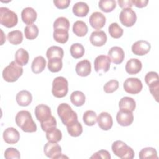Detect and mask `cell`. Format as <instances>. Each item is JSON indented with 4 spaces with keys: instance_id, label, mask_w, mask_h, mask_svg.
<instances>
[{
    "instance_id": "5",
    "label": "cell",
    "mask_w": 159,
    "mask_h": 159,
    "mask_svg": "<svg viewBox=\"0 0 159 159\" xmlns=\"http://www.w3.org/2000/svg\"><path fill=\"white\" fill-rule=\"evenodd\" d=\"M68 91V83L67 80L63 76L56 77L52 82V94L57 98H61L67 94Z\"/></svg>"
},
{
    "instance_id": "14",
    "label": "cell",
    "mask_w": 159,
    "mask_h": 159,
    "mask_svg": "<svg viewBox=\"0 0 159 159\" xmlns=\"http://www.w3.org/2000/svg\"><path fill=\"white\" fill-rule=\"evenodd\" d=\"M106 20V17L103 14L100 12H94L90 16L89 22L93 29L99 30L104 26Z\"/></svg>"
},
{
    "instance_id": "1",
    "label": "cell",
    "mask_w": 159,
    "mask_h": 159,
    "mask_svg": "<svg viewBox=\"0 0 159 159\" xmlns=\"http://www.w3.org/2000/svg\"><path fill=\"white\" fill-rule=\"evenodd\" d=\"M16 122L19 127L25 132H34L37 130V125L33 120L31 114L25 110L20 111L16 114Z\"/></svg>"
},
{
    "instance_id": "39",
    "label": "cell",
    "mask_w": 159,
    "mask_h": 159,
    "mask_svg": "<svg viewBox=\"0 0 159 159\" xmlns=\"http://www.w3.org/2000/svg\"><path fill=\"white\" fill-rule=\"evenodd\" d=\"M24 34L26 39L34 40L39 35V29L35 24L27 25L24 29Z\"/></svg>"
},
{
    "instance_id": "8",
    "label": "cell",
    "mask_w": 159,
    "mask_h": 159,
    "mask_svg": "<svg viewBox=\"0 0 159 159\" xmlns=\"http://www.w3.org/2000/svg\"><path fill=\"white\" fill-rule=\"evenodd\" d=\"M119 19L123 25L129 27L133 26L136 22L137 15L131 8L124 9L120 13Z\"/></svg>"
},
{
    "instance_id": "33",
    "label": "cell",
    "mask_w": 159,
    "mask_h": 159,
    "mask_svg": "<svg viewBox=\"0 0 159 159\" xmlns=\"http://www.w3.org/2000/svg\"><path fill=\"white\" fill-rule=\"evenodd\" d=\"M7 38L11 44L18 45L22 43L23 40V35L21 31L16 30L9 32L7 34Z\"/></svg>"
},
{
    "instance_id": "47",
    "label": "cell",
    "mask_w": 159,
    "mask_h": 159,
    "mask_svg": "<svg viewBox=\"0 0 159 159\" xmlns=\"http://www.w3.org/2000/svg\"><path fill=\"white\" fill-rule=\"evenodd\" d=\"M53 4L58 9H63L67 8L69 6L70 4V0H54Z\"/></svg>"
},
{
    "instance_id": "22",
    "label": "cell",
    "mask_w": 159,
    "mask_h": 159,
    "mask_svg": "<svg viewBox=\"0 0 159 159\" xmlns=\"http://www.w3.org/2000/svg\"><path fill=\"white\" fill-rule=\"evenodd\" d=\"M17 104L20 106H27L32 101V94L27 90H22L19 91L16 97Z\"/></svg>"
},
{
    "instance_id": "16",
    "label": "cell",
    "mask_w": 159,
    "mask_h": 159,
    "mask_svg": "<svg viewBox=\"0 0 159 159\" xmlns=\"http://www.w3.org/2000/svg\"><path fill=\"white\" fill-rule=\"evenodd\" d=\"M97 122L99 127L103 130H109L113 125L112 117L108 112H102L97 117Z\"/></svg>"
},
{
    "instance_id": "35",
    "label": "cell",
    "mask_w": 159,
    "mask_h": 159,
    "mask_svg": "<svg viewBox=\"0 0 159 159\" xmlns=\"http://www.w3.org/2000/svg\"><path fill=\"white\" fill-rule=\"evenodd\" d=\"M63 55L64 52L63 48L58 46H52L47 49L46 52V56L48 60L55 57H58L62 59Z\"/></svg>"
},
{
    "instance_id": "37",
    "label": "cell",
    "mask_w": 159,
    "mask_h": 159,
    "mask_svg": "<svg viewBox=\"0 0 159 159\" xmlns=\"http://www.w3.org/2000/svg\"><path fill=\"white\" fill-rule=\"evenodd\" d=\"M98 4L101 10L106 13L112 12L116 7V2L114 0H101Z\"/></svg>"
},
{
    "instance_id": "36",
    "label": "cell",
    "mask_w": 159,
    "mask_h": 159,
    "mask_svg": "<svg viewBox=\"0 0 159 159\" xmlns=\"http://www.w3.org/2000/svg\"><path fill=\"white\" fill-rule=\"evenodd\" d=\"M71 55L76 59L81 58L84 54V48L81 43H75L71 45L70 49Z\"/></svg>"
},
{
    "instance_id": "45",
    "label": "cell",
    "mask_w": 159,
    "mask_h": 159,
    "mask_svg": "<svg viewBox=\"0 0 159 159\" xmlns=\"http://www.w3.org/2000/svg\"><path fill=\"white\" fill-rule=\"evenodd\" d=\"M4 157L6 159H19L20 154L16 148L9 147L4 152Z\"/></svg>"
},
{
    "instance_id": "25",
    "label": "cell",
    "mask_w": 159,
    "mask_h": 159,
    "mask_svg": "<svg viewBox=\"0 0 159 159\" xmlns=\"http://www.w3.org/2000/svg\"><path fill=\"white\" fill-rule=\"evenodd\" d=\"M46 66V60L42 56L35 57L32 63L31 69L34 73L38 74L42 72Z\"/></svg>"
},
{
    "instance_id": "17",
    "label": "cell",
    "mask_w": 159,
    "mask_h": 159,
    "mask_svg": "<svg viewBox=\"0 0 159 159\" xmlns=\"http://www.w3.org/2000/svg\"><path fill=\"white\" fill-rule=\"evenodd\" d=\"M89 40L91 43L94 46H103L107 41L106 34L103 30H100L93 31L90 35Z\"/></svg>"
},
{
    "instance_id": "6",
    "label": "cell",
    "mask_w": 159,
    "mask_h": 159,
    "mask_svg": "<svg viewBox=\"0 0 159 159\" xmlns=\"http://www.w3.org/2000/svg\"><path fill=\"white\" fill-rule=\"evenodd\" d=\"M18 17L16 13L6 7H0V23L7 28H12L17 25Z\"/></svg>"
},
{
    "instance_id": "27",
    "label": "cell",
    "mask_w": 159,
    "mask_h": 159,
    "mask_svg": "<svg viewBox=\"0 0 159 159\" xmlns=\"http://www.w3.org/2000/svg\"><path fill=\"white\" fill-rule=\"evenodd\" d=\"M29 59V53L23 48L18 49L15 53V61L20 66H24L27 64Z\"/></svg>"
},
{
    "instance_id": "38",
    "label": "cell",
    "mask_w": 159,
    "mask_h": 159,
    "mask_svg": "<svg viewBox=\"0 0 159 159\" xmlns=\"http://www.w3.org/2000/svg\"><path fill=\"white\" fill-rule=\"evenodd\" d=\"M97 116L94 111L91 110L86 111L83 116V120L88 126H93L97 122Z\"/></svg>"
},
{
    "instance_id": "42",
    "label": "cell",
    "mask_w": 159,
    "mask_h": 159,
    "mask_svg": "<svg viewBox=\"0 0 159 159\" xmlns=\"http://www.w3.org/2000/svg\"><path fill=\"white\" fill-rule=\"evenodd\" d=\"M145 81L148 86L158 84L159 78L158 73L155 71H150L147 73L145 76Z\"/></svg>"
},
{
    "instance_id": "49",
    "label": "cell",
    "mask_w": 159,
    "mask_h": 159,
    "mask_svg": "<svg viewBox=\"0 0 159 159\" xmlns=\"http://www.w3.org/2000/svg\"><path fill=\"white\" fill-rule=\"evenodd\" d=\"M131 1L133 5H134L135 6L139 8H142L145 7L148 2V1L147 0H131Z\"/></svg>"
},
{
    "instance_id": "34",
    "label": "cell",
    "mask_w": 159,
    "mask_h": 159,
    "mask_svg": "<svg viewBox=\"0 0 159 159\" xmlns=\"http://www.w3.org/2000/svg\"><path fill=\"white\" fill-rule=\"evenodd\" d=\"M68 133L72 137H78L83 132V127L78 120L66 126Z\"/></svg>"
},
{
    "instance_id": "48",
    "label": "cell",
    "mask_w": 159,
    "mask_h": 159,
    "mask_svg": "<svg viewBox=\"0 0 159 159\" xmlns=\"http://www.w3.org/2000/svg\"><path fill=\"white\" fill-rule=\"evenodd\" d=\"M118 4L122 9L131 8L133 6L131 0H118Z\"/></svg>"
},
{
    "instance_id": "21",
    "label": "cell",
    "mask_w": 159,
    "mask_h": 159,
    "mask_svg": "<svg viewBox=\"0 0 159 159\" xmlns=\"http://www.w3.org/2000/svg\"><path fill=\"white\" fill-rule=\"evenodd\" d=\"M142 67L140 60L137 58H131L127 61L125 65V71L129 75H135L139 73Z\"/></svg>"
},
{
    "instance_id": "15",
    "label": "cell",
    "mask_w": 159,
    "mask_h": 159,
    "mask_svg": "<svg viewBox=\"0 0 159 159\" xmlns=\"http://www.w3.org/2000/svg\"><path fill=\"white\" fill-rule=\"evenodd\" d=\"M108 57L111 61L114 64H120L125 57V53L123 49L117 46L111 47L108 52Z\"/></svg>"
},
{
    "instance_id": "20",
    "label": "cell",
    "mask_w": 159,
    "mask_h": 159,
    "mask_svg": "<svg viewBox=\"0 0 159 159\" xmlns=\"http://www.w3.org/2000/svg\"><path fill=\"white\" fill-rule=\"evenodd\" d=\"M75 71L78 75L85 77L88 76L91 71V65L89 60H83L79 61L75 67Z\"/></svg>"
},
{
    "instance_id": "24",
    "label": "cell",
    "mask_w": 159,
    "mask_h": 159,
    "mask_svg": "<svg viewBox=\"0 0 159 159\" xmlns=\"http://www.w3.org/2000/svg\"><path fill=\"white\" fill-rule=\"evenodd\" d=\"M73 13L77 17H85L89 12V8L88 5L82 1L75 3L72 8Z\"/></svg>"
},
{
    "instance_id": "11",
    "label": "cell",
    "mask_w": 159,
    "mask_h": 159,
    "mask_svg": "<svg viewBox=\"0 0 159 159\" xmlns=\"http://www.w3.org/2000/svg\"><path fill=\"white\" fill-rule=\"evenodd\" d=\"M150 48V43L146 40H138L132 45V53L139 56L146 55L149 52Z\"/></svg>"
},
{
    "instance_id": "31",
    "label": "cell",
    "mask_w": 159,
    "mask_h": 159,
    "mask_svg": "<svg viewBox=\"0 0 159 159\" xmlns=\"http://www.w3.org/2000/svg\"><path fill=\"white\" fill-rule=\"evenodd\" d=\"M140 159H158L157 152L155 148L153 147H145L142 149L139 154Z\"/></svg>"
},
{
    "instance_id": "4",
    "label": "cell",
    "mask_w": 159,
    "mask_h": 159,
    "mask_svg": "<svg viewBox=\"0 0 159 159\" xmlns=\"http://www.w3.org/2000/svg\"><path fill=\"white\" fill-rule=\"evenodd\" d=\"M112 150L117 157L122 159H132L135 155L134 150L121 140H116L113 142Z\"/></svg>"
},
{
    "instance_id": "43",
    "label": "cell",
    "mask_w": 159,
    "mask_h": 159,
    "mask_svg": "<svg viewBox=\"0 0 159 159\" xmlns=\"http://www.w3.org/2000/svg\"><path fill=\"white\" fill-rule=\"evenodd\" d=\"M40 125L42 130L44 132H47L57 127V121L55 118L53 116H52V117L48 120L40 122Z\"/></svg>"
},
{
    "instance_id": "12",
    "label": "cell",
    "mask_w": 159,
    "mask_h": 159,
    "mask_svg": "<svg viewBox=\"0 0 159 159\" xmlns=\"http://www.w3.org/2000/svg\"><path fill=\"white\" fill-rule=\"evenodd\" d=\"M35 115L37 119L40 122H43L52 117V112L50 107L41 104L37 106L35 108Z\"/></svg>"
},
{
    "instance_id": "30",
    "label": "cell",
    "mask_w": 159,
    "mask_h": 159,
    "mask_svg": "<svg viewBox=\"0 0 159 159\" xmlns=\"http://www.w3.org/2000/svg\"><path fill=\"white\" fill-rule=\"evenodd\" d=\"M63 66L62 59L55 57L48 60L47 67L50 71L52 73H57L60 71Z\"/></svg>"
},
{
    "instance_id": "3",
    "label": "cell",
    "mask_w": 159,
    "mask_h": 159,
    "mask_svg": "<svg viewBox=\"0 0 159 159\" xmlns=\"http://www.w3.org/2000/svg\"><path fill=\"white\" fill-rule=\"evenodd\" d=\"M23 68L16 61H11L2 71V78L9 83L16 81L22 75Z\"/></svg>"
},
{
    "instance_id": "26",
    "label": "cell",
    "mask_w": 159,
    "mask_h": 159,
    "mask_svg": "<svg viewBox=\"0 0 159 159\" xmlns=\"http://www.w3.org/2000/svg\"><path fill=\"white\" fill-rule=\"evenodd\" d=\"M88 28L86 24L82 20L76 21L73 25V32L78 37H84L86 35Z\"/></svg>"
},
{
    "instance_id": "13",
    "label": "cell",
    "mask_w": 159,
    "mask_h": 159,
    "mask_svg": "<svg viewBox=\"0 0 159 159\" xmlns=\"http://www.w3.org/2000/svg\"><path fill=\"white\" fill-rule=\"evenodd\" d=\"M117 123L123 127L129 126L134 121V115L132 112L120 110L116 115Z\"/></svg>"
},
{
    "instance_id": "28",
    "label": "cell",
    "mask_w": 159,
    "mask_h": 159,
    "mask_svg": "<svg viewBox=\"0 0 159 159\" xmlns=\"http://www.w3.org/2000/svg\"><path fill=\"white\" fill-rule=\"evenodd\" d=\"M54 40L60 43H65L69 37L68 30L64 29H55L53 33Z\"/></svg>"
},
{
    "instance_id": "19",
    "label": "cell",
    "mask_w": 159,
    "mask_h": 159,
    "mask_svg": "<svg viewBox=\"0 0 159 159\" xmlns=\"http://www.w3.org/2000/svg\"><path fill=\"white\" fill-rule=\"evenodd\" d=\"M37 14L34 9L30 7L24 8L21 12V18L24 23L27 25L33 24L36 20Z\"/></svg>"
},
{
    "instance_id": "41",
    "label": "cell",
    "mask_w": 159,
    "mask_h": 159,
    "mask_svg": "<svg viewBox=\"0 0 159 159\" xmlns=\"http://www.w3.org/2000/svg\"><path fill=\"white\" fill-rule=\"evenodd\" d=\"M70 28V22L65 17H58L53 22V29H64L68 30Z\"/></svg>"
},
{
    "instance_id": "18",
    "label": "cell",
    "mask_w": 159,
    "mask_h": 159,
    "mask_svg": "<svg viewBox=\"0 0 159 159\" xmlns=\"http://www.w3.org/2000/svg\"><path fill=\"white\" fill-rule=\"evenodd\" d=\"M19 139V132L14 127H8L3 132V139L8 144H15Z\"/></svg>"
},
{
    "instance_id": "32",
    "label": "cell",
    "mask_w": 159,
    "mask_h": 159,
    "mask_svg": "<svg viewBox=\"0 0 159 159\" xmlns=\"http://www.w3.org/2000/svg\"><path fill=\"white\" fill-rule=\"evenodd\" d=\"M46 138L48 142H58L62 139L61 132L55 127L46 132Z\"/></svg>"
},
{
    "instance_id": "2",
    "label": "cell",
    "mask_w": 159,
    "mask_h": 159,
    "mask_svg": "<svg viewBox=\"0 0 159 159\" xmlns=\"http://www.w3.org/2000/svg\"><path fill=\"white\" fill-rule=\"evenodd\" d=\"M57 113L62 123L66 126L78 120L77 114L66 103H61L58 106Z\"/></svg>"
},
{
    "instance_id": "40",
    "label": "cell",
    "mask_w": 159,
    "mask_h": 159,
    "mask_svg": "<svg viewBox=\"0 0 159 159\" xmlns=\"http://www.w3.org/2000/svg\"><path fill=\"white\" fill-rule=\"evenodd\" d=\"M110 35L114 39H119L123 35L124 30L116 22L111 24L108 27Z\"/></svg>"
},
{
    "instance_id": "46",
    "label": "cell",
    "mask_w": 159,
    "mask_h": 159,
    "mask_svg": "<svg viewBox=\"0 0 159 159\" xmlns=\"http://www.w3.org/2000/svg\"><path fill=\"white\" fill-rule=\"evenodd\" d=\"M91 158H104V159H110L111 158L109 152L106 150H100L94 153L91 157Z\"/></svg>"
},
{
    "instance_id": "29",
    "label": "cell",
    "mask_w": 159,
    "mask_h": 159,
    "mask_svg": "<svg viewBox=\"0 0 159 159\" xmlns=\"http://www.w3.org/2000/svg\"><path fill=\"white\" fill-rule=\"evenodd\" d=\"M70 100L71 103L75 106L80 107L84 104L86 97L83 92L80 91H75L70 96Z\"/></svg>"
},
{
    "instance_id": "9",
    "label": "cell",
    "mask_w": 159,
    "mask_h": 159,
    "mask_svg": "<svg viewBox=\"0 0 159 159\" xmlns=\"http://www.w3.org/2000/svg\"><path fill=\"white\" fill-rule=\"evenodd\" d=\"M43 152L47 157L52 159L67 157L65 156H62L61 148L56 142H48L46 143L43 147Z\"/></svg>"
},
{
    "instance_id": "44",
    "label": "cell",
    "mask_w": 159,
    "mask_h": 159,
    "mask_svg": "<svg viewBox=\"0 0 159 159\" xmlns=\"http://www.w3.org/2000/svg\"><path fill=\"white\" fill-rule=\"evenodd\" d=\"M119 88V82L116 80H111L104 86L103 89L106 93H112Z\"/></svg>"
},
{
    "instance_id": "7",
    "label": "cell",
    "mask_w": 159,
    "mask_h": 159,
    "mask_svg": "<svg viewBox=\"0 0 159 159\" xmlns=\"http://www.w3.org/2000/svg\"><path fill=\"white\" fill-rule=\"evenodd\" d=\"M124 89L125 92L131 94H136L139 93L143 88V85L140 80L137 78H128L123 84Z\"/></svg>"
},
{
    "instance_id": "23",
    "label": "cell",
    "mask_w": 159,
    "mask_h": 159,
    "mask_svg": "<svg viewBox=\"0 0 159 159\" xmlns=\"http://www.w3.org/2000/svg\"><path fill=\"white\" fill-rule=\"evenodd\" d=\"M119 107L120 110L133 112L135 109L136 102L133 98L125 96L119 101Z\"/></svg>"
},
{
    "instance_id": "10",
    "label": "cell",
    "mask_w": 159,
    "mask_h": 159,
    "mask_svg": "<svg viewBox=\"0 0 159 159\" xmlns=\"http://www.w3.org/2000/svg\"><path fill=\"white\" fill-rule=\"evenodd\" d=\"M111 59L108 56L100 55L94 61V70L97 73H106L109 71L111 65Z\"/></svg>"
}]
</instances>
